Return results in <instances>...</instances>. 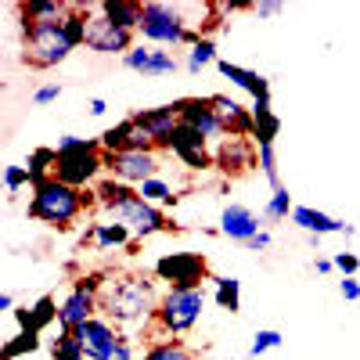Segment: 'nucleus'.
I'll use <instances>...</instances> for the list:
<instances>
[{"label": "nucleus", "instance_id": "f257e3e1", "mask_svg": "<svg viewBox=\"0 0 360 360\" xmlns=\"http://www.w3.org/2000/svg\"><path fill=\"white\" fill-rule=\"evenodd\" d=\"M159 288L144 274H123L101 292V317H108L123 332H141L159 314Z\"/></svg>", "mask_w": 360, "mask_h": 360}, {"label": "nucleus", "instance_id": "f03ea898", "mask_svg": "<svg viewBox=\"0 0 360 360\" xmlns=\"http://www.w3.org/2000/svg\"><path fill=\"white\" fill-rule=\"evenodd\" d=\"M141 40L152 47H195L202 40V29L184 18V4H166V0H152L144 4V22H141Z\"/></svg>", "mask_w": 360, "mask_h": 360}, {"label": "nucleus", "instance_id": "7ed1b4c3", "mask_svg": "<svg viewBox=\"0 0 360 360\" xmlns=\"http://www.w3.org/2000/svg\"><path fill=\"white\" fill-rule=\"evenodd\" d=\"M105 173V152H101V141H90V137H58V169L54 176L62 184L86 191L94 188Z\"/></svg>", "mask_w": 360, "mask_h": 360}, {"label": "nucleus", "instance_id": "20e7f679", "mask_svg": "<svg viewBox=\"0 0 360 360\" xmlns=\"http://www.w3.org/2000/svg\"><path fill=\"white\" fill-rule=\"evenodd\" d=\"M83 191L62 184L58 176L44 180V184L33 188V195H29V217L47 224V227H58V231H69L72 220L83 213Z\"/></svg>", "mask_w": 360, "mask_h": 360}, {"label": "nucleus", "instance_id": "39448f33", "mask_svg": "<svg viewBox=\"0 0 360 360\" xmlns=\"http://www.w3.org/2000/svg\"><path fill=\"white\" fill-rule=\"evenodd\" d=\"M22 51L33 69H54L76 51L65 33V18L54 22H22Z\"/></svg>", "mask_w": 360, "mask_h": 360}, {"label": "nucleus", "instance_id": "423d86ee", "mask_svg": "<svg viewBox=\"0 0 360 360\" xmlns=\"http://www.w3.org/2000/svg\"><path fill=\"white\" fill-rule=\"evenodd\" d=\"M205 303H209L205 285L202 288H166V295L159 299V314H155L159 332L162 335H188L202 321Z\"/></svg>", "mask_w": 360, "mask_h": 360}, {"label": "nucleus", "instance_id": "0eeeda50", "mask_svg": "<svg viewBox=\"0 0 360 360\" xmlns=\"http://www.w3.org/2000/svg\"><path fill=\"white\" fill-rule=\"evenodd\" d=\"M101 288H105V278L101 274H83L72 281L69 295L62 299V310H58V328H69L76 332L79 324H86L90 317L101 314Z\"/></svg>", "mask_w": 360, "mask_h": 360}, {"label": "nucleus", "instance_id": "6e6552de", "mask_svg": "<svg viewBox=\"0 0 360 360\" xmlns=\"http://www.w3.org/2000/svg\"><path fill=\"white\" fill-rule=\"evenodd\" d=\"M155 278L169 288H202L209 281V259L202 252H166L155 259Z\"/></svg>", "mask_w": 360, "mask_h": 360}, {"label": "nucleus", "instance_id": "1a4fd4ad", "mask_svg": "<svg viewBox=\"0 0 360 360\" xmlns=\"http://www.w3.org/2000/svg\"><path fill=\"white\" fill-rule=\"evenodd\" d=\"M86 47L98 51V54H130L137 44H134V33L119 29L112 18H105L101 4H90V18H86Z\"/></svg>", "mask_w": 360, "mask_h": 360}, {"label": "nucleus", "instance_id": "9d476101", "mask_svg": "<svg viewBox=\"0 0 360 360\" xmlns=\"http://www.w3.org/2000/svg\"><path fill=\"white\" fill-rule=\"evenodd\" d=\"M112 220L119 224H127L130 234H134V242H144V238H152L159 231H169V220H166V209L162 205H152V202H144L141 195H134L130 202H123L112 213Z\"/></svg>", "mask_w": 360, "mask_h": 360}, {"label": "nucleus", "instance_id": "9b49d317", "mask_svg": "<svg viewBox=\"0 0 360 360\" xmlns=\"http://www.w3.org/2000/svg\"><path fill=\"white\" fill-rule=\"evenodd\" d=\"M159 152H105V173L130 188H141L144 180L159 176Z\"/></svg>", "mask_w": 360, "mask_h": 360}, {"label": "nucleus", "instance_id": "f8f14e48", "mask_svg": "<svg viewBox=\"0 0 360 360\" xmlns=\"http://www.w3.org/2000/svg\"><path fill=\"white\" fill-rule=\"evenodd\" d=\"M173 108H176V115H180V123L191 127V130H198L209 144H220V141L227 137L220 115H217V108H213V98H176Z\"/></svg>", "mask_w": 360, "mask_h": 360}, {"label": "nucleus", "instance_id": "ddd939ff", "mask_svg": "<svg viewBox=\"0 0 360 360\" xmlns=\"http://www.w3.org/2000/svg\"><path fill=\"white\" fill-rule=\"evenodd\" d=\"M213 166L224 173V176H245L259 166V148L249 141V137H224L217 148H213Z\"/></svg>", "mask_w": 360, "mask_h": 360}, {"label": "nucleus", "instance_id": "4468645a", "mask_svg": "<svg viewBox=\"0 0 360 360\" xmlns=\"http://www.w3.org/2000/svg\"><path fill=\"white\" fill-rule=\"evenodd\" d=\"M76 339L83 342V349H86V360H105L119 342H123V332L108 321V317H90L86 324H79L76 328Z\"/></svg>", "mask_w": 360, "mask_h": 360}, {"label": "nucleus", "instance_id": "2eb2a0df", "mask_svg": "<svg viewBox=\"0 0 360 360\" xmlns=\"http://www.w3.org/2000/svg\"><path fill=\"white\" fill-rule=\"evenodd\" d=\"M123 65L130 72H141V76H152V79H162V76H173L180 69V62L173 58V51L166 47H152V44H137L127 58Z\"/></svg>", "mask_w": 360, "mask_h": 360}, {"label": "nucleus", "instance_id": "dca6fc26", "mask_svg": "<svg viewBox=\"0 0 360 360\" xmlns=\"http://www.w3.org/2000/svg\"><path fill=\"white\" fill-rule=\"evenodd\" d=\"M101 152H155V141L148 137V130L137 123V119H123V123L108 127L101 137Z\"/></svg>", "mask_w": 360, "mask_h": 360}, {"label": "nucleus", "instance_id": "f3484780", "mask_svg": "<svg viewBox=\"0 0 360 360\" xmlns=\"http://www.w3.org/2000/svg\"><path fill=\"white\" fill-rule=\"evenodd\" d=\"M169 152H173L180 162H184L188 169H209V166H213V148H209V141H205L198 130L184 127V123L176 127Z\"/></svg>", "mask_w": 360, "mask_h": 360}, {"label": "nucleus", "instance_id": "a211bd4d", "mask_svg": "<svg viewBox=\"0 0 360 360\" xmlns=\"http://www.w3.org/2000/svg\"><path fill=\"white\" fill-rule=\"evenodd\" d=\"M134 119L148 130V137L155 141V152H169V144H173V134L180 127V115L173 105H159V108H141L134 112Z\"/></svg>", "mask_w": 360, "mask_h": 360}, {"label": "nucleus", "instance_id": "6ab92c4d", "mask_svg": "<svg viewBox=\"0 0 360 360\" xmlns=\"http://www.w3.org/2000/svg\"><path fill=\"white\" fill-rule=\"evenodd\" d=\"M217 231H220L224 238H231V242H238V245H249L263 227H259V217L252 213L249 205L231 202V205H224V213H220V227H217Z\"/></svg>", "mask_w": 360, "mask_h": 360}, {"label": "nucleus", "instance_id": "aec40b11", "mask_svg": "<svg viewBox=\"0 0 360 360\" xmlns=\"http://www.w3.org/2000/svg\"><path fill=\"white\" fill-rule=\"evenodd\" d=\"M292 224L299 231H307L310 238H328V234H346L349 238L353 234V224H342V220L321 213V209H314V205H295L292 209Z\"/></svg>", "mask_w": 360, "mask_h": 360}, {"label": "nucleus", "instance_id": "412c9836", "mask_svg": "<svg viewBox=\"0 0 360 360\" xmlns=\"http://www.w3.org/2000/svg\"><path fill=\"white\" fill-rule=\"evenodd\" d=\"M213 108L220 115V123L227 130V137H249L252 141V108H245L231 94H213Z\"/></svg>", "mask_w": 360, "mask_h": 360}, {"label": "nucleus", "instance_id": "4be33fe9", "mask_svg": "<svg viewBox=\"0 0 360 360\" xmlns=\"http://www.w3.org/2000/svg\"><path fill=\"white\" fill-rule=\"evenodd\" d=\"M281 134V115L274 112V105L266 101H252V144L256 148H266V144H274Z\"/></svg>", "mask_w": 360, "mask_h": 360}, {"label": "nucleus", "instance_id": "5701e85b", "mask_svg": "<svg viewBox=\"0 0 360 360\" xmlns=\"http://www.w3.org/2000/svg\"><path fill=\"white\" fill-rule=\"evenodd\" d=\"M217 69H220V76L231 79L238 90L252 94V101H266V98H270V83H266V76H259V72H252V69H242V65H234V62H220Z\"/></svg>", "mask_w": 360, "mask_h": 360}, {"label": "nucleus", "instance_id": "b1692460", "mask_svg": "<svg viewBox=\"0 0 360 360\" xmlns=\"http://www.w3.org/2000/svg\"><path fill=\"white\" fill-rule=\"evenodd\" d=\"M86 242L94 245V249H123V245H134V234L127 224H119V220H101V224H90L86 231Z\"/></svg>", "mask_w": 360, "mask_h": 360}, {"label": "nucleus", "instance_id": "393cba45", "mask_svg": "<svg viewBox=\"0 0 360 360\" xmlns=\"http://www.w3.org/2000/svg\"><path fill=\"white\" fill-rule=\"evenodd\" d=\"M101 11L127 33H137L144 22V4H137V0H101Z\"/></svg>", "mask_w": 360, "mask_h": 360}, {"label": "nucleus", "instance_id": "a878e982", "mask_svg": "<svg viewBox=\"0 0 360 360\" xmlns=\"http://www.w3.org/2000/svg\"><path fill=\"white\" fill-rule=\"evenodd\" d=\"M137 195V188H130V184H123V180H115V176H101L98 184H94V198H98V205H105L108 213H115L123 202H130Z\"/></svg>", "mask_w": 360, "mask_h": 360}, {"label": "nucleus", "instance_id": "bb28decb", "mask_svg": "<svg viewBox=\"0 0 360 360\" xmlns=\"http://www.w3.org/2000/svg\"><path fill=\"white\" fill-rule=\"evenodd\" d=\"M65 11H69V0H25V4H18L22 22H54V18H65Z\"/></svg>", "mask_w": 360, "mask_h": 360}, {"label": "nucleus", "instance_id": "cd10ccee", "mask_svg": "<svg viewBox=\"0 0 360 360\" xmlns=\"http://www.w3.org/2000/svg\"><path fill=\"white\" fill-rule=\"evenodd\" d=\"M25 169H29V180H33V188L44 184V180L54 176L58 169V148H33L25 159Z\"/></svg>", "mask_w": 360, "mask_h": 360}, {"label": "nucleus", "instance_id": "c85d7f7f", "mask_svg": "<svg viewBox=\"0 0 360 360\" xmlns=\"http://www.w3.org/2000/svg\"><path fill=\"white\" fill-rule=\"evenodd\" d=\"M209 281H213V303H217L220 310H231V314L242 310V281H238L234 274H227V278H209Z\"/></svg>", "mask_w": 360, "mask_h": 360}, {"label": "nucleus", "instance_id": "c756f323", "mask_svg": "<svg viewBox=\"0 0 360 360\" xmlns=\"http://www.w3.org/2000/svg\"><path fill=\"white\" fill-rule=\"evenodd\" d=\"M137 195H141L144 202H152V205H162V209H173V205L180 202V195L173 191V184H169V180H162V176L144 180V184L137 188Z\"/></svg>", "mask_w": 360, "mask_h": 360}, {"label": "nucleus", "instance_id": "7c9ffc66", "mask_svg": "<svg viewBox=\"0 0 360 360\" xmlns=\"http://www.w3.org/2000/svg\"><path fill=\"white\" fill-rule=\"evenodd\" d=\"M141 360H195V349L184 346L180 339H159V342H152L144 349Z\"/></svg>", "mask_w": 360, "mask_h": 360}, {"label": "nucleus", "instance_id": "2f4dec72", "mask_svg": "<svg viewBox=\"0 0 360 360\" xmlns=\"http://www.w3.org/2000/svg\"><path fill=\"white\" fill-rule=\"evenodd\" d=\"M209 65H220V58H217V44L209 40V37H202V40L188 51L184 69H188L191 76H198V72H202V69H209Z\"/></svg>", "mask_w": 360, "mask_h": 360}, {"label": "nucleus", "instance_id": "473e14b6", "mask_svg": "<svg viewBox=\"0 0 360 360\" xmlns=\"http://www.w3.org/2000/svg\"><path fill=\"white\" fill-rule=\"evenodd\" d=\"M292 195H288V188L281 184V188H274L270 191V198H266V209H263V220L266 224H285L288 217H292Z\"/></svg>", "mask_w": 360, "mask_h": 360}, {"label": "nucleus", "instance_id": "72a5a7b5", "mask_svg": "<svg viewBox=\"0 0 360 360\" xmlns=\"http://www.w3.org/2000/svg\"><path fill=\"white\" fill-rule=\"evenodd\" d=\"M51 356H54V360H86V349H83V342L76 339V332H69V328H58V339L51 342Z\"/></svg>", "mask_w": 360, "mask_h": 360}, {"label": "nucleus", "instance_id": "f704fd0d", "mask_svg": "<svg viewBox=\"0 0 360 360\" xmlns=\"http://www.w3.org/2000/svg\"><path fill=\"white\" fill-rule=\"evenodd\" d=\"M58 310H62V303H58L54 295H40L33 307H29V314H33V332H47L51 324H58Z\"/></svg>", "mask_w": 360, "mask_h": 360}, {"label": "nucleus", "instance_id": "c9c22d12", "mask_svg": "<svg viewBox=\"0 0 360 360\" xmlns=\"http://www.w3.org/2000/svg\"><path fill=\"white\" fill-rule=\"evenodd\" d=\"M40 349V332H18L15 339L4 342V349H0V360H18L25 353H37Z\"/></svg>", "mask_w": 360, "mask_h": 360}, {"label": "nucleus", "instance_id": "e433bc0d", "mask_svg": "<svg viewBox=\"0 0 360 360\" xmlns=\"http://www.w3.org/2000/svg\"><path fill=\"white\" fill-rule=\"evenodd\" d=\"M259 173L266 176L270 191H274V188H281V166H278V152H274V144L259 148Z\"/></svg>", "mask_w": 360, "mask_h": 360}, {"label": "nucleus", "instance_id": "4c0bfd02", "mask_svg": "<svg viewBox=\"0 0 360 360\" xmlns=\"http://www.w3.org/2000/svg\"><path fill=\"white\" fill-rule=\"evenodd\" d=\"M285 339H281V332L278 328H259V332L252 335V346H249V356H263V353H270V349H278Z\"/></svg>", "mask_w": 360, "mask_h": 360}, {"label": "nucleus", "instance_id": "58836bf2", "mask_svg": "<svg viewBox=\"0 0 360 360\" xmlns=\"http://www.w3.org/2000/svg\"><path fill=\"white\" fill-rule=\"evenodd\" d=\"M22 188H33V180H29V169H25V166H4V191L15 198Z\"/></svg>", "mask_w": 360, "mask_h": 360}, {"label": "nucleus", "instance_id": "ea45409f", "mask_svg": "<svg viewBox=\"0 0 360 360\" xmlns=\"http://www.w3.org/2000/svg\"><path fill=\"white\" fill-rule=\"evenodd\" d=\"M332 263H335V270H339V274L342 278H356V270H360V259H356V252H335L332 256Z\"/></svg>", "mask_w": 360, "mask_h": 360}, {"label": "nucleus", "instance_id": "a19ab883", "mask_svg": "<svg viewBox=\"0 0 360 360\" xmlns=\"http://www.w3.org/2000/svg\"><path fill=\"white\" fill-rule=\"evenodd\" d=\"M58 98H62V83H44V86H37V94H33V101H37L40 108L54 105Z\"/></svg>", "mask_w": 360, "mask_h": 360}, {"label": "nucleus", "instance_id": "79ce46f5", "mask_svg": "<svg viewBox=\"0 0 360 360\" xmlns=\"http://www.w3.org/2000/svg\"><path fill=\"white\" fill-rule=\"evenodd\" d=\"M105 360H141V356L134 353V339H130V335H123V342H119V346H115V349H112Z\"/></svg>", "mask_w": 360, "mask_h": 360}, {"label": "nucleus", "instance_id": "37998d69", "mask_svg": "<svg viewBox=\"0 0 360 360\" xmlns=\"http://www.w3.org/2000/svg\"><path fill=\"white\" fill-rule=\"evenodd\" d=\"M252 11H256L259 18H274V15L285 11V4H281V0H259V4H252Z\"/></svg>", "mask_w": 360, "mask_h": 360}, {"label": "nucleus", "instance_id": "c03bdc74", "mask_svg": "<svg viewBox=\"0 0 360 360\" xmlns=\"http://www.w3.org/2000/svg\"><path fill=\"white\" fill-rule=\"evenodd\" d=\"M339 295L346 299V303H356V299H360V281L356 278H342L339 281Z\"/></svg>", "mask_w": 360, "mask_h": 360}, {"label": "nucleus", "instance_id": "a18cd8bd", "mask_svg": "<svg viewBox=\"0 0 360 360\" xmlns=\"http://www.w3.org/2000/svg\"><path fill=\"white\" fill-rule=\"evenodd\" d=\"M15 321H18V332H33V314H29V307H15Z\"/></svg>", "mask_w": 360, "mask_h": 360}, {"label": "nucleus", "instance_id": "49530a36", "mask_svg": "<svg viewBox=\"0 0 360 360\" xmlns=\"http://www.w3.org/2000/svg\"><path fill=\"white\" fill-rule=\"evenodd\" d=\"M266 245H270V231H266V227H263V231H259V234H256V238H252V242H249V245H245V249H252V252H263V249H266Z\"/></svg>", "mask_w": 360, "mask_h": 360}, {"label": "nucleus", "instance_id": "de8ad7c7", "mask_svg": "<svg viewBox=\"0 0 360 360\" xmlns=\"http://www.w3.org/2000/svg\"><path fill=\"white\" fill-rule=\"evenodd\" d=\"M314 270H317V274H332V270H335L332 256H317V259H314Z\"/></svg>", "mask_w": 360, "mask_h": 360}, {"label": "nucleus", "instance_id": "09e8293b", "mask_svg": "<svg viewBox=\"0 0 360 360\" xmlns=\"http://www.w3.org/2000/svg\"><path fill=\"white\" fill-rule=\"evenodd\" d=\"M86 112H90V115H105V112H108V101H105V98H90Z\"/></svg>", "mask_w": 360, "mask_h": 360}, {"label": "nucleus", "instance_id": "8fccbe9b", "mask_svg": "<svg viewBox=\"0 0 360 360\" xmlns=\"http://www.w3.org/2000/svg\"><path fill=\"white\" fill-rule=\"evenodd\" d=\"M0 310H11V314H15V295H11V292L0 295Z\"/></svg>", "mask_w": 360, "mask_h": 360}]
</instances>
